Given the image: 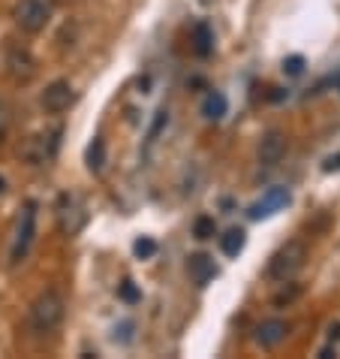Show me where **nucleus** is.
Returning a JSON list of instances; mask_svg holds the SVG:
<instances>
[{
	"mask_svg": "<svg viewBox=\"0 0 340 359\" xmlns=\"http://www.w3.org/2000/svg\"><path fill=\"white\" fill-rule=\"evenodd\" d=\"M85 161H87V169H91V172H99V169H103V163H106V142H103V136H94V142L87 145Z\"/></svg>",
	"mask_w": 340,
	"mask_h": 359,
	"instance_id": "15",
	"label": "nucleus"
},
{
	"mask_svg": "<svg viewBox=\"0 0 340 359\" xmlns=\"http://www.w3.org/2000/svg\"><path fill=\"white\" fill-rule=\"evenodd\" d=\"M304 260H307V248L302 242H286L283 248H277L271 263H268V278H274V281H289L292 275L302 272Z\"/></svg>",
	"mask_w": 340,
	"mask_h": 359,
	"instance_id": "2",
	"label": "nucleus"
},
{
	"mask_svg": "<svg viewBox=\"0 0 340 359\" xmlns=\"http://www.w3.org/2000/svg\"><path fill=\"white\" fill-rule=\"evenodd\" d=\"M226 109H229V100H226V94L211 91V94L205 97V106H202L205 118H211V121H220V118L226 115Z\"/></svg>",
	"mask_w": 340,
	"mask_h": 359,
	"instance_id": "14",
	"label": "nucleus"
},
{
	"mask_svg": "<svg viewBox=\"0 0 340 359\" xmlns=\"http://www.w3.org/2000/svg\"><path fill=\"white\" fill-rule=\"evenodd\" d=\"M85 221H87L85 205L78 203L76 196L64 194V196H61V203H57V226H61V233H66V236H76L78 229L85 226Z\"/></svg>",
	"mask_w": 340,
	"mask_h": 359,
	"instance_id": "6",
	"label": "nucleus"
},
{
	"mask_svg": "<svg viewBox=\"0 0 340 359\" xmlns=\"http://www.w3.org/2000/svg\"><path fill=\"white\" fill-rule=\"evenodd\" d=\"M328 338H332V341L337 338V341H340V326H332V332H328Z\"/></svg>",
	"mask_w": 340,
	"mask_h": 359,
	"instance_id": "25",
	"label": "nucleus"
},
{
	"mask_svg": "<svg viewBox=\"0 0 340 359\" xmlns=\"http://www.w3.org/2000/svg\"><path fill=\"white\" fill-rule=\"evenodd\" d=\"M337 85H340V79H337Z\"/></svg>",
	"mask_w": 340,
	"mask_h": 359,
	"instance_id": "28",
	"label": "nucleus"
},
{
	"mask_svg": "<svg viewBox=\"0 0 340 359\" xmlns=\"http://www.w3.org/2000/svg\"><path fill=\"white\" fill-rule=\"evenodd\" d=\"M39 103H43L45 112H64V109H69V106L76 103V91H73V85H69V82L57 79V82H52L43 91Z\"/></svg>",
	"mask_w": 340,
	"mask_h": 359,
	"instance_id": "8",
	"label": "nucleus"
},
{
	"mask_svg": "<svg viewBox=\"0 0 340 359\" xmlns=\"http://www.w3.org/2000/svg\"><path fill=\"white\" fill-rule=\"evenodd\" d=\"M289 205V191L286 187H271L262 199H259L256 205H250V217L253 221H259V217H268V215H274V212H280V208H286Z\"/></svg>",
	"mask_w": 340,
	"mask_h": 359,
	"instance_id": "9",
	"label": "nucleus"
},
{
	"mask_svg": "<svg viewBox=\"0 0 340 359\" xmlns=\"http://www.w3.org/2000/svg\"><path fill=\"white\" fill-rule=\"evenodd\" d=\"M3 64H6V73L13 79H18V82H27V79L36 73V61L24 46H6Z\"/></svg>",
	"mask_w": 340,
	"mask_h": 359,
	"instance_id": "7",
	"label": "nucleus"
},
{
	"mask_svg": "<svg viewBox=\"0 0 340 359\" xmlns=\"http://www.w3.org/2000/svg\"><path fill=\"white\" fill-rule=\"evenodd\" d=\"M199 4H205V6H208V4H214V0H199Z\"/></svg>",
	"mask_w": 340,
	"mask_h": 359,
	"instance_id": "27",
	"label": "nucleus"
},
{
	"mask_svg": "<svg viewBox=\"0 0 340 359\" xmlns=\"http://www.w3.org/2000/svg\"><path fill=\"white\" fill-rule=\"evenodd\" d=\"M286 338V323L283 320H265L262 326L256 329V344L265 347V351H271V347H277L280 341Z\"/></svg>",
	"mask_w": 340,
	"mask_h": 359,
	"instance_id": "12",
	"label": "nucleus"
},
{
	"mask_svg": "<svg viewBox=\"0 0 340 359\" xmlns=\"http://www.w3.org/2000/svg\"><path fill=\"white\" fill-rule=\"evenodd\" d=\"M129 338H133V323L129 320H124L121 326H115V341H121V344H127Z\"/></svg>",
	"mask_w": 340,
	"mask_h": 359,
	"instance_id": "22",
	"label": "nucleus"
},
{
	"mask_svg": "<svg viewBox=\"0 0 340 359\" xmlns=\"http://www.w3.org/2000/svg\"><path fill=\"white\" fill-rule=\"evenodd\" d=\"M48 15H52L48 0H18L15 9H13L15 25L22 27L24 34H39L48 25Z\"/></svg>",
	"mask_w": 340,
	"mask_h": 359,
	"instance_id": "4",
	"label": "nucleus"
},
{
	"mask_svg": "<svg viewBox=\"0 0 340 359\" xmlns=\"http://www.w3.org/2000/svg\"><path fill=\"white\" fill-rule=\"evenodd\" d=\"M283 154H286V139H283V133L268 130L262 136V142H259V163L274 166V163H280V157H283Z\"/></svg>",
	"mask_w": 340,
	"mask_h": 359,
	"instance_id": "10",
	"label": "nucleus"
},
{
	"mask_svg": "<svg viewBox=\"0 0 340 359\" xmlns=\"http://www.w3.org/2000/svg\"><path fill=\"white\" fill-rule=\"evenodd\" d=\"M211 48H214V34H211V27H208L205 22H199L193 27V52L199 57H208L211 55Z\"/></svg>",
	"mask_w": 340,
	"mask_h": 359,
	"instance_id": "13",
	"label": "nucleus"
},
{
	"mask_svg": "<svg viewBox=\"0 0 340 359\" xmlns=\"http://www.w3.org/2000/svg\"><path fill=\"white\" fill-rule=\"evenodd\" d=\"M3 191H6V178L0 175V194H3Z\"/></svg>",
	"mask_w": 340,
	"mask_h": 359,
	"instance_id": "26",
	"label": "nucleus"
},
{
	"mask_svg": "<svg viewBox=\"0 0 340 359\" xmlns=\"http://www.w3.org/2000/svg\"><path fill=\"white\" fill-rule=\"evenodd\" d=\"M295 296H298V287H289V290H283V293H277V299H274V302H277V305H283V302L289 305V302H292V299H295Z\"/></svg>",
	"mask_w": 340,
	"mask_h": 359,
	"instance_id": "23",
	"label": "nucleus"
},
{
	"mask_svg": "<svg viewBox=\"0 0 340 359\" xmlns=\"http://www.w3.org/2000/svg\"><path fill=\"white\" fill-rule=\"evenodd\" d=\"M302 69H304V57L302 55H292V57H286L283 61V73L286 76H302Z\"/></svg>",
	"mask_w": 340,
	"mask_h": 359,
	"instance_id": "19",
	"label": "nucleus"
},
{
	"mask_svg": "<svg viewBox=\"0 0 340 359\" xmlns=\"http://www.w3.org/2000/svg\"><path fill=\"white\" fill-rule=\"evenodd\" d=\"M332 169H340V154L337 157H328V161H325V172H332Z\"/></svg>",
	"mask_w": 340,
	"mask_h": 359,
	"instance_id": "24",
	"label": "nucleus"
},
{
	"mask_svg": "<svg viewBox=\"0 0 340 359\" xmlns=\"http://www.w3.org/2000/svg\"><path fill=\"white\" fill-rule=\"evenodd\" d=\"M57 145H61V127L45 130V133H36V136L27 139V145H24V161L31 166L52 163L55 154H57Z\"/></svg>",
	"mask_w": 340,
	"mask_h": 359,
	"instance_id": "5",
	"label": "nucleus"
},
{
	"mask_svg": "<svg viewBox=\"0 0 340 359\" xmlns=\"http://www.w3.org/2000/svg\"><path fill=\"white\" fill-rule=\"evenodd\" d=\"M214 217H199V221L193 224V236L196 238H211L214 236Z\"/></svg>",
	"mask_w": 340,
	"mask_h": 359,
	"instance_id": "17",
	"label": "nucleus"
},
{
	"mask_svg": "<svg viewBox=\"0 0 340 359\" xmlns=\"http://www.w3.org/2000/svg\"><path fill=\"white\" fill-rule=\"evenodd\" d=\"M34 233H36V203H27L22 208L15 221V233H13V248H9V263L18 266L31 251V242H34Z\"/></svg>",
	"mask_w": 340,
	"mask_h": 359,
	"instance_id": "3",
	"label": "nucleus"
},
{
	"mask_svg": "<svg viewBox=\"0 0 340 359\" xmlns=\"http://www.w3.org/2000/svg\"><path fill=\"white\" fill-rule=\"evenodd\" d=\"M244 242H247L244 229H229V233L220 238V248H223L226 257H238V254L244 251Z\"/></svg>",
	"mask_w": 340,
	"mask_h": 359,
	"instance_id": "16",
	"label": "nucleus"
},
{
	"mask_svg": "<svg viewBox=\"0 0 340 359\" xmlns=\"http://www.w3.org/2000/svg\"><path fill=\"white\" fill-rule=\"evenodd\" d=\"M6 133H9V106L0 100V145H3Z\"/></svg>",
	"mask_w": 340,
	"mask_h": 359,
	"instance_id": "21",
	"label": "nucleus"
},
{
	"mask_svg": "<svg viewBox=\"0 0 340 359\" xmlns=\"http://www.w3.org/2000/svg\"><path fill=\"white\" fill-rule=\"evenodd\" d=\"M118 293H121L124 302H139V299H142V293L136 290V284H133V281H124V284H121V290H118Z\"/></svg>",
	"mask_w": 340,
	"mask_h": 359,
	"instance_id": "20",
	"label": "nucleus"
},
{
	"mask_svg": "<svg viewBox=\"0 0 340 359\" xmlns=\"http://www.w3.org/2000/svg\"><path fill=\"white\" fill-rule=\"evenodd\" d=\"M133 251H136L139 260H148V257L157 254V242H154V238H139V242L133 245Z\"/></svg>",
	"mask_w": 340,
	"mask_h": 359,
	"instance_id": "18",
	"label": "nucleus"
},
{
	"mask_svg": "<svg viewBox=\"0 0 340 359\" xmlns=\"http://www.w3.org/2000/svg\"><path fill=\"white\" fill-rule=\"evenodd\" d=\"M187 275L193 278V284L205 287V284L217 275V266H214L211 257H205V254H193V257L187 260Z\"/></svg>",
	"mask_w": 340,
	"mask_h": 359,
	"instance_id": "11",
	"label": "nucleus"
},
{
	"mask_svg": "<svg viewBox=\"0 0 340 359\" xmlns=\"http://www.w3.org/2000/svg\"><path fill=\"white\" fill-rule=\"evenodd\" d=\"M64 314H66L64 296L57 290H45L34 299L31 311H27V329H31L34 335H48L64 323Z\"/></svg>",
	"mask_w": 340,
	"mask_h": 359,
	"instance_id": "1",
	"label": "nucleus"
}]
</instances>
